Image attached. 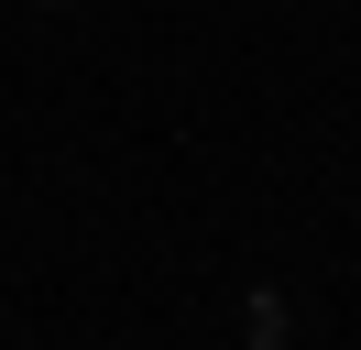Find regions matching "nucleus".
<instances>
[{
    "mask_svg": "<svg viewBox=\"0 0 361 350\" xmlns=\"http://www.w3.org/2000/svg\"><path fill=\"white\" fill-rule=\"evenodd\" d=\"M241 339H252V350H285V296H274V284L241 296Z\"/></svg>",
    "mask_w": 361,
    "mask_h": 350,
    "instance_id": "nucleus-1",
    "label": "nucleus"
},
{
    "mask_svg": "<svg viewBox=\"0 0 361 350\" xmlns=\"http://www.w3.org/2000/svg\"><path fill=\"white\" fill-rule=\"evenodd\" d=\"M44 11H77V0H44Z\"/></svg>",
    "mask_w": 361,
    "mask_h": 350,
    "instance_id": "nucleus-2",
    "label": "nucleus"
}]
</instances>
